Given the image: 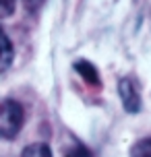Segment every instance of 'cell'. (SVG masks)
I'll return each instance as SVG.
<instances>
[{"label":"cell","instance_id":"cell-6","mask_svg":"<svg viewBox=\"0 0 151 157\" xmlns=\"http://www.w3.org/2000/svg\"><path fill=\"white\" fill-rule=\"evenodd\" d=\"M130 157H151V136L137 141L130 149Z\"/></svg>","mask_w":151,"mask_h":157},{"label":"cell","instance_id":"cell-2","mask_svg":"<svg viewBox=\"0 0 151 157\" xmlns=\"http://www.w3.org/2000/svg\"><path fill=\"white\" fill-rule=\"evenodd\" d=\"M118 95L128 114H137L141 110V95H139V89L130 78H120L118 81Z\"/></svg>","mask_w":151,"mask_h":157},{"label":"cell","instance_id":"cell-3","mask_svg":"<svg viewBox=\"0 0 151 157\" xmlns=\"http://www.w3.org/2000/svg\"><path fill=\"white\" fill-rule=\"evenodd\" d=\"M13 56H15L13 44H10L8 35L4 33V29L0 27V71H4V68H8V66H10Z\"/></svg>","mask_w":151,"mask_h":157},{"label":"cell","instance_id":"cell-5","mask_svg":"<svg viewBox=\"0 0 151 157\" xmlns=\"http://www.w3.org/2000/svg\"><path fill=\"white\" fill-rule=\"evenodd\" d=\"M21 157H52L50 153V147L48 145H44V143H33L29 147H25Z\"/></svg>","mask_w":151,"mask_h":157},{"label":"cell","instance_id":"cell-9","mask_svg":"<svg viewBox=\"0 0 151 157\" xmlns=\"http://www.w3.org/2000/svg\"><path fill=\"white\" fill-rule=\"evenodd\" d=\"M66 157H89V153L83 149V147H77V149H72Z\"/></svg>","mask_w":151,"mask_h":157},{"label":"cell","instance_id":"cell-8","mask_svg":"<svg viewBox=\"0 0 151 157\" xmlns=\"http://www.w3.org/2000/svg\"><path fill=\"white\" fill-rule=\"evenodd\" d=\"M25 2V6L29 8V10H37V8L44 4V0H23Z\"/></svg>","mask_w":151,"mask_h":157},{"label":"cell","instance_id":"cell-1","mask_svg":"<svg viewBox=\"0 0 151 157\" xmlns=\"http://www.w3.org/2000/svg\"><path fill=\"white\" fill-rule=\"evenodd\" d=\"M23 126V108L15 99L0 103V139H15Z\"/></svg>","mask_w":151,"mask_h":157},{"label":"cell","instance_id":"cell-7","mask_svg":"<svg viewBox=\"0 0 151 157\" xmlns=\"http://www.w3.org/2000/svg\"><path fill=\"white\" fill-rule=\"evenodd\" d=\"M17 0H0V19H6L15 13Z\"/></svg>","mask_w":151,"mask_h":157},{"label":"cell","instance_id":"cell-4","mask_svg":"<svg viewBox=\"0 0 151 157\" xmlns=\"http://www.w3.org/2000/svg\"><path fill=\"white\" fill-rule=\"evenodd\" d=\"M75 71L81 75V78L85 83H91V85H99V75H97L95 66L91 62H85V60H79L75 62Z\"/></svg>","mask_w":151,"mask_h":157}]
</instances>
